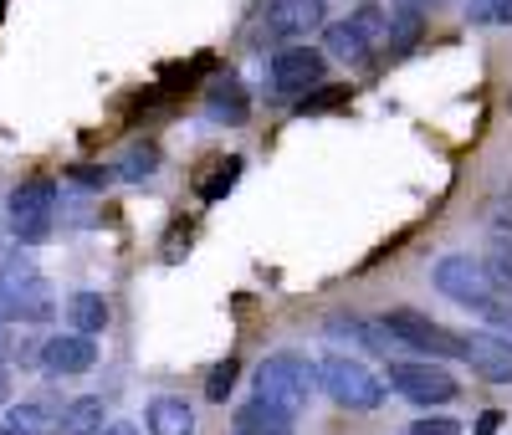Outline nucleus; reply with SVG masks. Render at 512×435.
<instances>
[{"label":"nucleus","instance_id":"16","mask_svg":"<svg viewBox=\"0 0 512 435\" xmlns=\"http://www.w3.org/2000/svg\"><path fill=\"white\" fill-rule=\"evenodd\" d=\"M292 430H297V420L272 410V405H262V400H246L231 415V435H292Z\"/></svg>","mask_w":512,"mask_h":435},{"label":"nucleus","instance_id":"9","mask_svg":"<svg viewBox=\"0 0 512 435\" xmlns=\"http://www.w3.org/2000/svg\"><path fill=\"white\" fill-rule=\"evenodd\" d=\"M98 364V343L88 333H52V338H41V374L47 379H77V374H88Z\"/></svg>","mask_w":512,"mask_h":435},{"label":"nucleus","instance_id":"36","mask_svg":"<svg viewBox=\"0 0 512 435\" xmlns=\"http://www.w3.org/2000/svg\"><path fill=\"white\" fill-rule=\"evenodd\" d=\"M98 435H139V425H123V420H108Z\"/></svg>","mask_w":512,"mask_h":435},{"label":"nucleus","instance_id":"41","mask_svg":"<svg viewBox=\"0 0 512 435\" xmlns=\"http://www.w3.org/2000/svg\"><path fill=\"white\" fill-rule=\"evenodd\" d=\"M507 113H512V93H507Z\"/></svg>","mask_w":512,"mask_h":435},{"label":"nucleus","instance_id":"21","mask_svg":"<svg viewBox=\"0 0 512 435\" xmlns=\"http://www.w3.org/2000/svg\"><path fill=\"white\" fill-rule=\"evenodd\" d=\"M349 82H318L313 93H303V103H292V113H333V108H349Z\"/></svg>","mask_w":512,"mask_h":435},{"label":"nucleus","instance_id":"13","mask_svg":"<svg viewBox=\"0 0 512 435\" xmlns=\"http://www.w3.org/2000/svg\"><path fill=\"white\" fill-rule=\"evenodd\" d=\"M328 62H344V67H359V62H369V36L344 16V21H323V47H318Z\"/></svg>","mask_w":512,"mask_h":435},{"label":"nucleus","instance_id":"7","mask_svg":"<svg viewBox=\"0 0 512 435\" xmlns=\"http://www.w3.org/2000/svg\"><path fill=\"white\" fill-rule=\"evenodd\" d=\"M384 328L395 333L400 348H410V354H420V359H461V333L441 328L420 308H390L384 313Z\"/></svg>","mask_w":512,"mask_h":435},{"label":"nucleus","instance_id":"28","mask_svg":"<svg viewBox=\"0 0 512 435\" xmlns=\"http://www.w3.org/2000/svg\"><path fill=\"white\" fill-rule=\"evenodd\" d=\"M323 333H328V338H349V343H359L364 318H359V313H333V318L323 323Z\"/></svg>","mask_w":512,"mask_h":435},{"label":"nucleus","instance_id":"8","mask_svg":"<svg viewBox=\"0 0 512 435\" xmlns=\"http://www.w3.org/2000/svg\"><path fill=\"white\" fill-rule=\"evenodd\" d=\"M323 21H328L323 0H267L262 11L267 41H308L313 31H323Z\"/></svg>","mask_w":512,"mask_h":435},{"label":"nucleus","instance_id":"25","mask_svg":"<svg viewBox=\"0 0 512 435\" xmlns=\"http://www.w3.org/2000/svg\"><path fill=\"white\" fill-rule=\"evenodd\" d=\"M487 277H492V292H507L512 297V241H492Z\"/></svg>","mask_w":512,"mask_h":435},{"label":"nucleus","instance_id":"5","mask_svg":"<svg viewBox=\"0 0 512 435\" xmlns=\"http://www.w3.org/2000/svg\"><path fill=\"white\" fill-rule=\"evenodd\" d=\"M323 77H328V57L318 47H308V41H287V47H277L267 57V87L277 98H303Z\"/></svg>","mask_w":512,"mask_h":435},{"label":"nucleus","instance_id":"40","mask_svg":"<svg viewBox=\"0 0 512 435\" xmlns=\"http://www.w3.org/2000/svg\"><path fill=\"white\" fill-rule=\"evenodd\" d=\"M425 6H431V11H441V6H446V0H425Z\"/></svg>","mask_w":512,"mask_h":435},{"label":"nucleus","instance_id":"31","mask_svg":"<svg viewBox=\"0 0 512 435\" xmlns=\"http://www.w3.org/2000/svg\"><path fill=\"white\" fill-rule=\"evenodd\" d=\"M497 6H502V0H466V21H472V26H492Z\"/></svg>","mask_w":512,"mask_h":435},{"label":"nucleus","instance_id":"35","mask_svg":"<svg viewBox=\"0 0 512 435\" xmlns=\"http://www.w3.org/2000/svg\"><path fill=\"white\" fill-rule=\"evenodd\" d=\"M395 11H415V16H431V6H425V0H390Z\"/></svg>","mask_w":512,"mask_h":435},{"label":"nucleus","instance_id":"18","mask_svg":"<svg viewBox=\"0 0 512 435\" xmlns=\"http://www.w3.org/2000/svg\"><path fill=\"white\" fill-rule=\"evenodd\" d=\"M425 41V16H415V11H395L390 16V26H384V41L379 47L390 52V62H405L415 47Z\"/></svg>","mask_w":512,"mask_h":435},{"label":"nucleus","instance_id":"37","mask_svg":"<svg viewBox=\"0 0 512 435\" xmlns=\"http://www.w3.org/2000/svg\"><path fill=\"white\" fill-rule=\"evenodd\" d=\"M492 26H512V0H502V6H497V21Z\"/></svg>","mask_w":512,"mask_h":435},{"label":"nucleus","instance_id":"14","mask_svg":"<svg viewBox=\"0 0 512 435\" xmlns=\"http://www.w3.org/2000/svg\"><path fill=\"white\" fill-rule=\"evenodd\" d=\"M62 313H67V328H72V333H88V338L108 333V323H113L108 297H103V292H93V287L72 292V297L62 302Z\"/></svg>","mask_w":512,"mask_h":435},{"label":"nucleus","instance_id":"26","mask_svg":"<svg viewBox=\"0 0 512 435\" xmlns=\"http://www.w3.org/2000/svg\"><path fill=\"white\" fill-rule=\"evenodd\" d=\"M359 348H364V354H379V359H390L400 343H395V333H390V328H384V318H364Z\"/></svg>","mask_w":512,"mask_h":435},{"label":"nucleus","instance_id":"32","mask_svg":"<svg viewBox=\"0 0 512 435\" xmlns=\"http://www.w3.org/2000/svg\"><path fill=\"white\" fill-rule=\"evenodd\" d=\"M11 364L36 369V364H41V338H16V354H11Z\"/></svg>","mask_w":512,"mask_h":435},{"label":"nucleus","instance_id":"2","mask_svg":"<svg viewBox=\"0 0 512 435\" xmlns=\"http://www.w3.org/2000/svg\"><path fill=\"white\" fill-rule=\"evenodd\" d=\"M57 200H62V185L52 174H31V180H16L11 195H6V221H11V241L16 246H41L52 241V221H57Z\"/></svg>","mask_w":512,"mask_h":435},{"label":"nucleus","instance_id":"34","mask_svg":"<svg viewBox=\"0 0 512 435\" xmlns=\"http://www.w3.org/2000/svg\"><path fill=\"white\" fill-rule=\"evenodd\" d=\"M497 430H502V410H482L472 420V435H497Z\"/></svg>","mask_w":512,"mask_h":435},{"label":"nucleus","instance_id":"33","mask_svg":"<svg viewBox=\"0 0 512 435\" xmlns=\"http://www.w3.org/2000/svg\"><path fill=\"white\" fill-rule=\"evenodd\" d=\"M16 338H21V333H16V323H0V369L11 364V354H16Z\"/></svg>","mask_w":512,"mask_h":435},{"label":"nucleus","instance_id":"11","mask_svg":"<svg viewBox=\"0 0 512 435\" xmlns=\"http://www.w3.org/2000/svg\"><path fill=\"white\" fill-rule=\"evenodd\" d=\"M205 113L210 123H226V128H241L251 118V93L236 72H216L205 82Z\"/></svg>","mask_w":512,"mask_h":435},{"label":"nucleus","instance_id":"15","mask_svg":"<svg viewBox=\"0 0 512 435\" xmlns=\"http://www.w3.org/2000/svg\"><path fill=\"white\" fill-rule=\"evenodd\" d=\"M149 435H195V410L185 395H154L144 410Z\"/></svg>","mask_w":512,"mask_h":435},{"label":"nucleus","instance_id":"22","mask_svg":"<svg viewBox=\"0 0 512 435\" xmlns=\"http://www.w3.org/2000/svg\"><path fill=\"white\" fill-rule=\"evenodd\" d=\"M236 379H241V359H236V354H226L216 369L205 374V400H210V405H226V395L236 389Z\"/></svg>","mask_w":512,"mask_h":435},{"label":"nucleus","instance_id":"17","mask_svg":"<svg viewBox=\"0 0 512 435\" xmlns=\"http://www.w3.org/2000/svg\"><path fill=\"white\" fill-rule=\"evenodd\" d=\"M108 425V400L103 395H77L62 405V420H57V435H98Z\"/></svg>","mask_w":512,"mask_h":435},{"label":"nucleus","instance_id":"29","mask_svg":"<svg viewBox=\"0 0 512 435\" xmlns=\"http://www.w3.org/2000/svg\"><path fill=\"white\" fill-rule=\"evenodd\" d=\"M405 435H461V420H451V415H420Z\"/></svg>","mask_w":512,"mask_h":435},{"label":"nucleus","instance_id":"39","mask_svg":"<svg viewBox=\"0 0 512 435\" xmlns=\"http://www.w3.org/2000/svg\"><path fill=\"white\" fill-rule=\"evenodd\" d=\"M0 435H26V430H16V425H0Z\"/></svg>","mask_w":512,"mask_h":435},{"label":"nucleus","instance_id":"4","mask_svg":"<svg viewBox=\"0 0 512 435\" xmlns=\"http://www.w3.org/2000/svg\"><path fill=\"white\" fill-rule=\"evenodd\" d=\"M384 384H390L400 400L420 405V410L451 405V400L461 395V384H456L446 369H436L431 359H390V369H384Z\"/></svg>","mask_w":512,"mask_h":435},{"label":"nucleus","instance_id":"20","mask_svg":"<svg viewBox=\"0 0 512 435\" xmlns=\"http://www.w3.org/2000/svg\"><path fill=\"white\" fill-rule=\"evenodd\" d=\"M241 174H246V159H241V154H231V159H221V164L210 169L200 185H195V195H200L205 205H216V200H226V195L236 190V180H241Z\"/></svg>","mask_w":512,"mask_h":435},{"label":"nucleus","instance_id":"24","mask_svg":"<svg viewBox=\"0 0 512 435\" xmlns=\"http://www.w3.org/2000/svg\"><path fill=\"white\" fill-rule=\"evenodd\" d=\"M349 21H354V26L369 36V47H379V41H384V26H390V6H374V0H359Z\"/></svg>","mask_w":512,"mask_h":435},{"label":"nucleus","instance_id":"38","mask_svg":"<svg viewBox=\"0 0 512 435\" xmlns=\"http://www.w3.org/2000/svg\"><path fill=\"white\" fill-rule=\"evenodd\" d=\"M0 405H11V374L0 369Z\"/></svg>","mask_w":512,"mask_h":435},{"label":"nucleus","instance_id":"30","mask_svg":"<svg viewBox=\"0 0 512 435\" xmlns=\"http://www.w3.org/2000/svg\"><path fill=\"white\" fill-rule=\"evenodd\" d=\"M180 251H190V226H185V215H180V226L164 236V261H180Z\"/></svg>","mask_w":512,"mask_h":435},{"label":"nucleus","instance_id":"6","mask_svg":"<svg viewBox=\"0 0 512 435\" xmlns=\"http://www.w3.org/2000/svg\"><path fill=\"white\" fill-rule=\"evenodd\" d=\"M431 282H436L441 297H451L456 308H466V313H477L482 302L497 297V292H492V277H487V261L472 256V251H451V256H441V261H436V272H431Z\"/></svg>","mask_w":512,"mask_h":435},{"label":"nucleus","instance_id":"12","mask_svg":"<svg viewBox=\"0 0 512 435\" xmlns=\"http://www.w3.org/2000/svg\"><path fill=\"white\" fill-rule=\"evenodd\" d=\"M62 395H31V400H11V410H6V425H16V430H26V435H57V420H62Z\"/></svg>","mask_w":512,"mask_h":435},{"label":"nucleus","instance_id":"3","mask_svg":"<svg viewBox=\"0 0 512 435\" xmlns=\"http://www.w3.org/2000/svg\"><path fill=\"white\" fill-rule=\"evenodd\" d=\"M318 389L338 410H379L384 395H390V384H384L369 364H359L354 354H338V348L318 359Z\"/></svg>","mask_w":512,"mask_h":435},{"label":"nucleus","instance_id":"19","mask_svg":"<svg viewBox=\"0 0 512 435\" xmlns=\"http://www.w3.org/2000/svg\"><path fill=\"white\" fill-rule=\"evenodd\" d=\"M164 164V154H159V144L154 139H139L134 149H128L118 164H113V180H123V185H144L149 174Z\"/></svg>","mask_w":512,"mask_h":435},{"label":"nucleus","instance_id":"27","mask_svg":"<svg viewBox=\"0 0 512 435\" xmlns=\"http://www.w3.org/2000/svg\"><path fill=\"white\" fill-rule=\"evenodd\" d=\"M482 318H487V333H502V338H512V302H482V308H477Z\"/></svg>","mask_w":512,"mask_h":435},{"label":"nucleus","instance_id":"1","mask_svg":"<svg viewBox=\"0 0 512 435\" xmlns=\"http://www.w3.org/2000/svg\"><path fill=\"white\" fill-rule=\"evenodd\" d=\"M256 395L251 400H262L282 415H303L308 400L318 395V359L308 354H297V348H277V354H267L262 364H256Z\"/></svg>","mask_w":512,"mask_h":435},{"label":"nucleus","instance_id":"23","mask_svg":"<svg viewBox=\"0 0 512 435\" xmlns=\"http://www.w3.org/2000/svg\"><path fill=\"white\" fill-rule=\"evenodd\" d=\"M62 180H72L77 190L98 195V190L113 185V164H67V169H62Z\"/></svg>","mask_w":512,"mask_h":435},{"label":"nucleus","instance_id":"10","mask_svg":"<svg viewBox=\"0 0 512 435\" xmlns=\"http://www.w3.org/2000/svg\"><path fill=\"white\" fill-rule=\"evenodd\" d=\"M461 364L482 384H512V338H502V333H461Z\"/></svg>","mask_w":512,"mask_h":435}]
</instances>
